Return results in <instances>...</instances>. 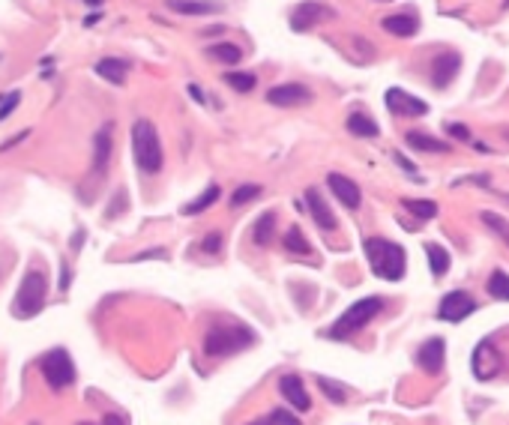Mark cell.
Instances as JSON below:
<instances>
[{"mask_svg": "<svg viewBox=\"0 0 509 425\" xmlns=\"http://www.w3.org/2000/svg\"><path fill=\"white\" fill-rule=\"evenodd\" d=\"M366 248V258H369V267L377 278H387V282H399L407 270V255L399 243L384 240V237H366L362 243Z\"/></svg>", "mask_w": 509, "mask_h": 425, "instance_id": "6da1fadb", "label": "cell"}, {"mask_svg": "<svg viewBox=\"0 0 509 425\" xmlns=\"http://www.w3.org/2000/svg\"><path fill=\"white\" fill-rule=\"evenodd\" d=\"M132 156H135V165L141 174H159L165 165V153H162V141H159V132L150 120H138L132 123Z\"/></svg>", "mask_w": 509, "mask_h": 425, "instance_id": "7a4b0ae2", "label": "cell"}, {"mask_svg": "<svg viewBox=\"0 0 509 425\" xmlns=\"http://www.w3.org/2000/svg\"><path fill=\"white\" fill-rule=\"evenodd\" d=\"M384 309V297H366V300H357L351 309H345V315L327 330V339H336V342H345L357 335L360 330H366L372 320L381 315Z\"/></svg>", "mask_w": 509, "mask_h": 425, "instance_id": "3957f363", "label": "cell"}, {"mask_svg": "<svg viewBox=\"0 0 509 425\" xmlns=\"http://www.w3.org/2000/svg\"><path fill=\"white\" fill-rule=\"evenodd\" d=\"M46 297H48V276H46V270L31 267L21 278L16 300H12V315L16 318L39 315L42 309H46Z\"/></svg>", "mask_w": 509, "mask_h": 425, "instance_id": "277c9868", "label": "cell"}, {"mask_svg": "<svg viewBox=\"0 0 509 425\" xmlns=\"http://www.w3.org/2000/svg\"><path fill=\"white\" fill-rule=\"evenodd\" d=\"M255 342V332L249 327L240 324H225V327H210L207 335H204V354L207 357H234L243 347H249Z\"/></svg>", "mask_w": 509, "mask_h": 425, "instance_id": "5b68a950", "label": "cell"}, {"mask_svg": "<svg viewBox=\"0 0 509 425\" xmlns=\"http://www.w3.org/2000/svg\"><path fill=\"white\" fill-rule=\"evenodd\" d=\"M39 372H42L46 384H48L54 392L66 389L72 380H75V365H72V357L66 354L63 347L48 350V354L42 357V362H39Z\"/></svg>", "mask_w": 509, "mask_h": 425, "instance_id": "8992f818", "label": "cell"}, {"mask_svg": "<svg viewBox=\"0 0 509 425\" xmlns=\"http://www.w3.org/2000/svg\"><path fill=\"white\" fill-rule=\"evenodd\" d=\"M336 19V9L321 4V0H303V4H297L294 9H290V31H312L315 24H324V21H332Z\"/></svg>", "mask_w": 509, "mask_h": 425, "instance_id": "52a82bcc", "label": "cell"}, {"mask_svg": "<svg viewBox=\"0 0 509 425\" xmlns=\"http://www.w3.org/2000/svg\"><path fill=\"white\" fill-rule=\"evenodd\" d=\"M315 93L305 84H276L267 90V102L276 108H300V105H309Z\"/></svg>", "mask_w": 509, "mask_h": 425, "instance_id": "ba28073f", "label": "cell"}, {"mask_svg": "<svg viewBox=\"0 0 509 425\" xmlns=\"http://www.w3.org/2000/svg\"><path fill=\"white\" fill-rule=\"evenodd\" d=\"M473 312H476V300L468 294V290H449L438 305V318L449 320V324H458V320H464Z\"/></svg>", "mask_w": 509, "mask_h": 425, "instance_id": "9c48e42d", "label": "cell"}, {"mask_svg": "<svg viewBox=\"0 0 509 425\" xmlns=\"http://www.w3.org/2000/svg\"><path fill=\"white\" fill-rule=\"evenodd\" d=\"M384 102L396 117H423V114H429V102L411 96L407 90H402V87H389Z\"/></svg>", "mask_w": 509, "mask_h": 425, "instance_id": "30bf717a", "label": "cell"}, {"mask_svg": "<svg viewBox=\"0 0 509 425\" xmlns=\"http://www.w3.org/2000/svg\"><path fill=\"white\" fill-rule=\"evenodd\" d=\"M471 369H473V377H476V380H491L494 374L503 369V360L498 357V350H494V345H491L488 339L476 345L473 357H471Z\"/></svg>", "mask_w": 509, "mask_h": 425, "instance_id": "8fae6325", "label": "cell"}, {"mask_svg": "<svg viewBox=\"0 0 509 425\" xmlns=\"http://www.w3.org/2000/svg\"><path fill=\"white\" fill-rule=\"evenodd\" d=\"M444 362H446V342H444V339H429V342L419 345V350H416V365H419V369H423L426 374H441Z\"/></svg>", "mask_w": 509, "mask_h": 425, "instance_id": "7c38bea8", "label": "cell"}, {"mask_svg": "<svg viewBox=\"0 0 509 425\" xmlns=\"http://www.w3.org/2000/svg\"><path fill=\"white\" fill-rule=\"evenodd\" d=\"M327 186H330V192L339 198V204H345L347 210H360V204H362V192H360V186L351 180V177H345V174H327Z\"/></svg>", "mask_w": 509, "mask_h": 425, "instance_id": "4fadbf2b", "label": "cell"}, {"mask_svg": "<svg viewBox=\"0 0 509 425\" xmlns=\"http://www.w3.org/2000/svg\"><path fill=\"white\" fill-rule=\"evenodd\" d=\"M111 150H114V129L111 123H102V129L93 135V174L105 177L108 162H111Z\"/></svg>", "mask_w": 509, "mask_h": 425, "instance_id": "5bb4252c", "label": "cell"}, {"mask_svg": "<svg viewBox=\"0 0 509 425\" xmlns=\"http://www.w3.org/2000/svg\"><path fill=\"white\" fill-rule=\"evenodd\" d=\"M458 69H461V54L458 51H444L434 57V63H431V84L438 87V90H444L446 84H453V78L458 75Z\"/></svg>", "mask_w": 509, "mask_h": 425, "instance_id": "9a60e30c", "label": "cell"}, {"mask_svg": "<svg viewBox=\"0 0 509 425\" xmlns=\"http://www.w3.org/2000/svg\"><path fill=\"white\" fill-rule=\"evenodd\" d=\"M305 204H309V213H312L318 228H324V231H336L339 228L336 213L330 210V204L324 201V195L318 192V189H305Z\"/></svg>", "mask_w": 509, "mask_h": 425, "instance_id": "2e32d148", "label": "cell"}, {"mask_svg": "<svg viewBox=\"0 0 509 425\" xmlns=\"http://www.w3.org/2000/svg\"><path fill=\"white\" fill-rule=\"evenodd\" d=\"M279 392H282V399L294 407V410H309L312 407V399H309V392H305V387H303V380L297 377V374H285L282 380H279Z\"/></svg>", "mask_w": 509, "mask_h": 425, "instance_id": "e0dca14e", "label": "cell"}, {"mask_svg": "<svg viewBox=\"0 0 509 425\" xmlns=\"http://www.w3.org/2000/svg\"><path fill=\"white\" fill-rule=\"evenodd\" d=\"M168 9L177 16H216V12H222V4H216V0H168Z\"/></svg>", "mask_w": 509, "mask_h": 425, "instance_id": "ac0fdd59", "label": "cell"}, {"mask_svg": "<svg viewBox=\"0 0 509 425\" xmlns=\"http://www.w3.org/2000/svg\"><path fill=\"white\" fill-rule=\"evenodd\" d=\"M384 31L392 36H414L419 31V19L414 12H399V16H387L384 19Z\"/></svg>", "mask_w": 509, "mask_h": 425, "instance_id": "d6986e66", "label": "cell"}, {"mask_svg": "<svg viewBox=\"0 0 509 425\" xmlns=\"http://www.w3.org/2000/svg\"><path fill=\"white\" fill-rule=\"evenodd\" d=\"M93 69H96V75H99V78H105V81H111V84H123V81H126V69H129V63L120 61V57H102V61H99Z\"/></svg>", "mask_w": 509, "mask_h": 425, "instance_id": "ffe728a7", "label": "cell"}, {"mask_svg": "<svg viewBox=\"0 0 509 425\" xmlns=\"http://www.w3.org/2000/svg\"><path fill=\"white\" fill-rule=\"evenodd\" d=\"M404 141H407V147H411V150H423V153H449V144H446V141L431 138V135H426V132H407Z\"/></svg>", "mask_w": 509, "mask_h": 425, "instance_id": "44dd1931", "label": "cell"}, {"mask_svg": "<svg viewBox=\"0 0 509 425\" xmlns=\"http://www.w3.org/2000/svg\"><path fill=\"white\" fill-rule=\"evenodd\" d=\"M347 132L357 135V138H377V135H381L377 123L372 120L369 114H360V111H354L351 117H347Z\"/></svg>", "mask_w": 509, "mask_h": 425, "instance_id": "7402d4cb", "label": "cell"}, {"mask_svg": "<svg viewBox=\"0 0 509 425\" xmlns=\"http://www.w3.org/2000/svg\"><path fill=\"white\" fill-rule=\"evenodd\" d=\"M282 243H285V248H288L290 255H300V258H309V255H312V243L305 240V234H303L297 225H290V228L285 231Z\"/></svg>", "mask_w": 509, "mask_h": 425, "instance_id": "603a6c76", "label": "cell"}, {"mask_svg": "<svg viewBox=\"0 0 509 425\" xmlns=\"http://www.w3.org/2000/svg\"><path fill=\"white\" fill-rule=\"evenodd\" d=\"M207 54L213 57V61L225 63V66H237L243 61V48L234 46V42H216V46L207 48Z\"/></svg>", "mask_w": 509, "mask_h": 425, "instance_id": "cb8c5ba5", "label": "cell"}, {"mask_svg": "<svg viewBox=\"0 0 509 425\" xmlns=\"http://www.w3.org/2000/svg\"><path fill=\"white\" fill-rule=\"evenodd\" d=\"M219 195H222V189L213 183V186H207V189H204V192H201L195 201H189L186 207H183V213H186V216H198V213H204V210H210L213 204L219 201Z\"/></svg>", "mask_w": 509, "mask_h": 425, "instance_id": "d4e9b609", "label": "cell"}, {"mask_svg": "<svg viewBox=\"0 0 509 425\" xmlns=\"http://www.w3.org/2000/svg\"><path fill=\"white\" fill-rule=\"evenodd\" d=\"M273 231H276V213L270 210V213H264V216H261L258 222L252 225V243H255V246H270Z\"/></svg>", "mask_w": 509, "mask_h": 425, "instance_id": "484cf974", "label": "cell"}, {"mask_svg": "<svg viewBox=\"0 0 509 425\" xmlns=\"http://www.w3.org/2000/svg\"><path fill=\"white\" fill-rule=\"evenodd\" d=\"M426 255H429V267L434 276H444L449 270V252L441 246V243H426Z\"/></svg>", "mask_w": 509, "mask_h": 425, "instance_id": "4316f807", "label": "cell"}, {"mask_svg": "<svg viewBox=\"0 0 509 425\" xmlns=\"http://www.w3.org/2000/svg\"><path fill=\"white\" fill-rule=\"evenodd\" d=\"M479 219H483V225L488 231H494V237H500L506 246H509V222L500 216V213H491V210H483L479 213Z\"/></svg>", "mask_w": 509, "mask_h": 425, "instance_id": "83f0119b", "label": "cell"}, {"mask_svg": "<svg viewBox=\"0 0 509 425\" xmlns=\"http://www.w3.org/2000/svg\"><path fill=\"white\" fill-rule=\"evenodd\" d=\"M486 290H488V294H491L494 300H509V273L494 270V273L488 276Z\"/></svg>", "mask_w": 509, "mask_h": 425, "instance_id": "f1b7e54d", "label": "cell"}, {"mask_svg": "<svg viewBox=\"0 0 509 425\" xmlns=\"http://www.w3.org/2000/svg\"><path fill=\"white\" fill-rule=\"evenodd\" d=\"M225 84L234 87L237 93H252L258 78L252 75V72H225Z\"/></svg>", "mask_w": 509, "mask_h": 425, "instance_id": "f546056e", "label": "cell"}, {"mask_svg": "<svg viewBox=\"0 0 509 425\" xmlns=\"http://www.w3.org/2000/svg\"><path fill=\"white\" fill-rule=\"evenodd\" d=\"M402 207H404L407 213H414L416 219H434V216H438V204H434V201H416V198H404V201H402Z\"/></svg>", "mask_w": 509, "mask_h": 425, "instance_id": "4dcf8cb0", "label": "cell"}, {"mask_svg": "<svg viewBox=\"0 0 509 425\" xmlns=\"http://www.w3.org/2000/svg\"><path fill=\"white\" fill-rule=\"evenodd\" d=\"M318 387H321V392L327 395V399L332 404H345L347 402V389L342 384H336V380H330V377H318Z\"/></svg>", "mask_w": 509, "mask_h": 425, "instance_id": "1f68e13d", "label": "cell"}, {"mask_svg": "<svg viewBox=\"0 0 509 425\" xmlns=\"http://www.w3.org/2000/svg\"><path fill=\"white\" fill-rule=\"evenodd\" d=\"M258 195H261V186L258 183H246V186H240L237 192H234V198H231V207H243V204L255 201Z\"/></svg>", "mask_w": 509, "mask_h": 425, "instance_id": "d6a6232c", "label": "cell"}, {"mask_svg": "<svg viewBox=\"0 0 509 425\" xmlns=\"http://www.w3.org/2000/svg\"><path fill=\"white\" fill-rule=\"evenodd\" d=\"M264 425H303L294 414H290V410H285V407H276L273 414L267 416V422Z\"/></svg>", "mask_w": 509, "mask_h": 425, "instance_id": "836d02e7", "label": "cell"}, {"mask_svg": "<svg viewBox=\"0 0 509 425\" xmlns=\"http://www.w3.org/2000/svg\"><path fill=\"white\" fill-rule=\"evenodd\" d=\"M222 246H225L222 234H219V231H210L207 237H204V243H201V252H204V255H219Z\"/></svg>", "mask_w": 509, "mask_h": 425, "instance_id": "e575fe53", "label": "cell"}, {"mask_svg": "<svg viewBox=\"0 0 509 425\" xmlns=\"http://www.w3.org/2000/svg\"><path fill=\"white\" fill-rule=\"evenodd\" d=\"M19 102H21V93L19 90H12V93H6V99L0 102V120H6V117L19 108Z\"/></svg>", "mask_w": 509, "mask_h": 425, "instance_id": "d590c367", "label": "cell"}, {"mask_svg": "<svg viewBox=\"0 0 509 425\" xmlns=\"http://www.w3.org/2000/svg\"><path fill=\"white\" fill-rule=\"evenodd\" d=\"M446 132H449V135H453V138L468 141V144L473 141V138H471V129H464V126H458V123H449V126H446Z\"/></svg>", "mask_w": 509, "mask_h": 425, "instance_id": "8d00e7d4", "label": "cell"}, {"mask_svg": "<svg viewBox=\"0 0 509 425\" xmlns=\"http://www.w3.org/2000/svg\"><path fill=\"white\" fill-rule=\"evenodd\" d=\"M147 258H168L165 248H153V252H144V255H135V261H147Z\"/></svg>", "mask_w": 509, "mask_h": 425, "instance_id": "74e56055", "label": "cell"}, {"mask_svg": "<svg viewBox=\"0 0 509 425\" xmlns=\"http://www.w3.org/2000/svg\"><path fill=\"white\" fill-rule=\"evenodd\" d=\"M102 425H126V419L120 414H108L105 419H102Z\"/></svg>", "mask_w": 509, "mask_h": 425, "instance_id": "f35d334b", "label": "cell"}, {"mask_svg": "<svg viewBox=\"0 0 509 425\" xmlns=\"http://www.w3.org/2000/svg\"><path fill=\"white\" fill-rule=\"evenodd\" d=\"M396 162H399V165H402L404 171H411V174H414V165H411V162H407V159H404V156H399V153H396Z\"/></svg>", "mask_w": 509, "mask_h": 425, "instance_id": "ab89813d", "label": "cell"}, {"mask_svg": "<svg viewBox=\"0 0 509 425\" xmlns=\"http://www.w3.org/2000/svg\"><path fill=\"white\" fill-rule=\"evenodd\" d=\"M189 93H192V99H198V102H204V93H201V87H189Z\"/></svg>", "mask_w": 509, "mask_h": 425, "instance_id": "60d3db41", "label": "cell"}, {"mask_svg": "<svg viewBox=\"0 0 509 425\" xmlns=\"http://www.w3.org/2000/svg\"><path fill=\"white\" fill-rule=\"evenodd\" d=\"M6 270H9V261H4V255H0V278L6 276Z\"/></svg>", "mask_w": 509, "mask_h": 425, "instance_id": "b9f144b4", "label": "cell"}, {"mask_svg": "<svg viewBox=\"0 0 509 425\" xmlns=\"http://www.w3.org/2000/svg\"><path fill=\"white\" fill-rule=\"evenodd\" d=\"M78 425H93V422H78Z\"/></svg>", "mask_w": 509, "mask_h": 425, "instance_id": "7bdbcfd3", "label": "cell"}, {"mask_svg": "<svg viewBox=\"0 0 509 425\" xmlns=\"http://www.w3.org/2000/svg\"><path fill=\"white\" fill-rule=\"evenodd\" d=\"M252 425H264V422H252Z\"/></svg>", "mask_w": 509, "mask_h": 425, "instance_id": "ee69618b", "label": "cell"}, {"mask_svg": "<svg viewBox=\"0 0 509 425\" xmlns=\"http://www.w3.org/2000/svg\"><path fill=\"white\" fill-rule=\"evenodd\" d=\"M503 6H509V0H506V4H503Z\"/></svg>", "mask_w": 509, "mask_h": 425, "instance_id": "f6af8a7d", "label": "cell"}]
</instances>
